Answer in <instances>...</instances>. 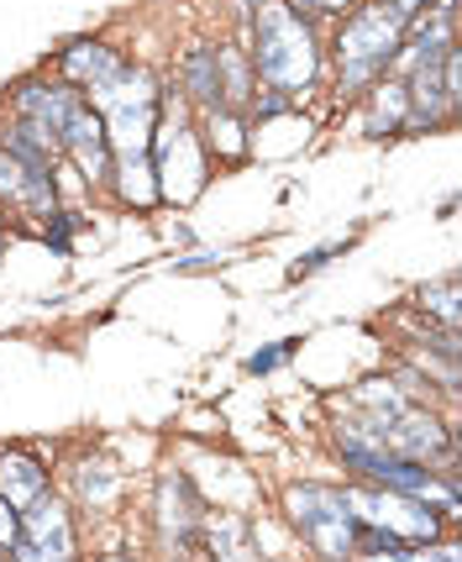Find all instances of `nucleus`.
<instances>
[{
	"label": "nucleus",
	"mask_w": 462,
	"mask_h": 562,
	"mask_svg": "<svg viewBox=\"0 0 462 562\" xmlns=\"http://www.w3.org/2000/svg\"><path fill=\"white\" fill-rule=\"evenodd\" d=\"M58 64H64L74 90H95L100 79H111V74L122 69V53L105 48V43H69V53Z\"/></svg>",
	"instance_id": "nucleus-10"
},
{
	"label": "nucleus",
	"mask_w": 462,
	"mask_h": 562,
	"mask_svg": "<svg viewBox=\"0 0 462 562\" xmlns=\"http://www.w3.org/2000/svg\"><path fill=\"white\" fill-rule=\"evenodd\" d=\"M158 515H164V531H169L173 541H195V531L205 526L200 499L184 473H164V484H158Z\"/></svg>",
	"instance_id": "nucleus-7"
},
{
	"label": "nucleus",
	"mask_w": 462,
	"mask_h": 562,
	"mask_svg": "<svg viewBox=\"0 0 462 562\" xmlns=\"http://www.w3.org/2000/svg\"><path fill=\"white\" fill-rule=\"evenodd\" d=\"M184 90H190V100L205 105V111L226 105V95H221V53L216 48H195L184 58Z\"/></svg>",
	"instance_id": "nucleus-12"
},
{
	"label": "nucleus",
	"mask_w": 462,
	"mask_h": 562,
	"mask_svg": "<svg viewBox=\"0 0 462 562\" xmlns=\"http://www.w3.org/2000/svg\"><path fill=\"white\" fill-rule=\"evenodd\" d=\"M405 111H410L405 85H379V90H373V132H394V126H405Z\"/></svg>",
	"instance_id": "nucleus-13"
},
{
	"label": "nucleus",
	"mask_w": 462,
	"mask_h": 562,
	"mask_svg": "<svg viewBox=\"0 0 462 562\" xmlns=\"http://www.w3.org/2000/svg\"><path fill=\"white\" fill-rule=\"evenodd\" d=\"M294 347L300 342H273V347H263V352H252V358H247V373H273L279 363L294 358Z\"/></svg>",
	"instance_id": "nucleus-19"
},
{
	"label": "nucleus",
	"mask_w": 462,
	"mask_h": 562,
	"mask_svg": "<svg viewBox=\"0 0 462 562\" xmlns=\"http://www.w3.org/2000/svg\"><path fill=\"white\" fill-rule=\"evenodd\" d=\"M252 64L273 90H305L320 69L316 37H311V22L294 11V5H263L258 11V43H252Z\"/></svg>",
	"instance_id": "nucleus-1"
},
{
	"label": "nucleus",
	"mask_w": 462,
	"mask_h": 562,
	"mask_svg": "<svg viewBox=\"0 0 462 562\" xmlns=\"http://www.w3.org/2000/svg\"><path fill=\"white\" fill-rule=\"evenodd\" d=\"M58 137H64V153H69L79 173H84V184H105L111 173H116V158H111V132H105V116H100L95 105H74L69 122L58 126Z\"/></svg>",
	"instance_id": "nucleus-5"
},
{
	"label": "nucleus",
	"mask_w": 462,
	"mask_h": 562,
	"mask_svg": "<svg viewBox=\"0 0 462 562\" xmlns=\"http://www.w3.org/2000/svg\"><path fill=\"white\" fill-rule=\"evenodd\" d=\"M16 537H22V515L11 499H0V547H11Z\"/></svg>",
	"instance_id": "nucleus-20"
},
{
	"label": "nucleus",
	"mask_w": 462,
	"mask_h": 562,
	"mask_svg": "<svg viewBox=\"0 0 462 562\" xmlns=\"http://www.w3.org/2000/svg\"><path fill=\"white\" fill-rule=\"evenodd\" d=\"M399 48H405V11H394V5H363V11H352L337 37L341 95L368 90L394 64Z\"/></svg>",
	"instance_id": "nucleus-2"
},
{
	"label": "nucleus",
	"mask_w": 462,
	"mask_h": 562,
	"mask_svg": "<svg viewBox=\"0 0 462 562\" xmlns=\"http://www.w3.org/2000/svg\"><path fill=\"white\" fill-rule=\"evenodd\" d=\"M43 490H48V473L32 463V458H22V452H5V458H0V499H11V505L22 510V505H32Z\"/></svg>",
	"instance_id": "nucleus-11"
},
{
	"label": "nucleus",
	"mask_w": 462,
	"mask_h": 562,
	"mask_svg": "<svg viewBox=\"0 0 462 562\" xmlns=\"http://www.w3.org/2000/svg\"><path fill=\"white\" fill-rule=\"evenodd\" d=\"M311 5H316V11H341L347 0H311Z\"/></svg>",
	"instance_id": "nucleus-23"
},
{
	"label": "nucleus",
	"mask_w": 462,
	"mask_h": 562,
	"mask_svg": "<svg viewBox=\"0 0 462 562\" xmlns=\"http://www.w3.org/2000/svg\"><path fill=\"white\" fill-rule=\"evenodd\" d=\"M211 147H216L221 158H243V126L232 116V105L211 111Z\"/></svg>",
	"instance_id": "nucleus-15"
},
{
	"label": "nucleus",
	"mask_w": 462,
	"mask_h": 562,
	"mask_svg": "<svg viewBox=\"0 0 462 562\" xmlns=\"http://www.w3.org/2000/svg\"><path fill=\"white\" fill-rule=\"evenodd\" d=\"M0 147H5L11 158H22L26 169H53V164H58V153H64V137H58L53 126L22 116V122L0 137Z\"/></svg>",
	"instance_id": "nucleus-9"
},
{
	"label": "nucleus",
	"mask_w": 462,
	"mask_h": 562,
	"mask_svg": "<svg viewBox=\"0 0 462 562\" xmlns=\"http://www.w3.org/2000/svg\"><path fill=\"white\" fill-rule=\"evenodd\" d=\"M290 520L300 526V537L311 541L316 552H326V558H347L358 547V515H352L341 490H326V484L290 490Z\"/></svg>",
	"instance_id": "nucleus-3"
},
{
	"label": "nucleus",
	"mask_w": 462,
	"mask_h": 562,
	"mask_svg": "<svg viewBox=\"0 0 462 562\" xmlns=\"http://www.w3.org/2000/svg\"><path fill=\"white\" fill-rule=\"evenodd\" d=\"M22 537L32 541L37 558H74V531H69V510L53 499L48 490L37 494L32 505H22Z\"/></svg>",
	"instance_id": "nucleus-6"
},
{
	"label": "nucleus",
	"mask_w": 462,
	"mask_h": 562,
	"mask_svg": "<svg viewBox=\"0 0 462 562\" xmlns=\"http://www.w3.org/2000/svg\"><path fill=\"white\" fill-rule=\"evenodd\" d=\"M221 263V252H190V258H179V269H211Z\"/></svg>",
	"instance_id": "nucleus-21"
},
{
	"label": "nucleus",
	"mask_w": 462,
	"mask_h": 562,
	"mask_svg": "<svg viewBox=\"0 0 462 562\" xmlns=\"http://www.w3.org/2000/svg\"><path fill=\"white\" fill-rule=\"evenodd\" d=\"M111 490H116V473H111L105 463H95V468L84 463V468H79V494H84V499H95V505H100V499H111Z\"/></svg>",
	"instance_id": "nucleus-17"
},
{
	"label": "nucleus",
	"mask_w": 462,
	"mask_h": 562,
	"mask_svg": "<svg viewBox=\"0 0 462 562\" xmlns=\"http://www.w3.org/2000/svg\"><path fill=\"white\" fill-rule=\"evenodd\" d=\"M153 158H158V195L173 200V205H190V200L205 190V153H200V137L184 122H164L153 126Z\"/></svg>",
	"instance_id": "nucleus-4"
},
{
	"label": "nucleus",
	"mask_w": 462,
	"mask_h": 562,
	"mask_svg": "<svg viewBox=\"0 0 462 562\" xmlns=\"http://www.w3.org/2000/svg\"><path fill=\"white\" fill-rule=\"evenodd\" d=\"M420 311H426V316H437L447 331H458V279L426 284V290H420Z\"/></svg>",
	"instance_id": "nucleus-14"
},
{
	"label": "nucleus",
	"mask_w": 462,
	"mask_h": 562,
	"mask_svg": "<svg viewBox=\"0 0 462 562\" xmlns=\"http://www.w3.org/2000/svg\"><path fill=\"white\" fill-rule=\"evenodd\" d=\"M26 164L22 158H11V153H5V147H0V195L11 200V205H16V200H22V184H26Z\"/></svg>",
	"instance_id": "nucleus-18"
},
{
	"label": "nucleus",
	"mask_w": 462,
	"mask_h": 562,
	"mask_svg": "<svg viewBox=\"0 0 462 562\" xmlns=\"http://www.w3.org/2000/svg\"><path fill=\"white\" fill-rule=\"evenodd\" d=\"M390 5H394V11H405V16H420L431 0H390Z\"/></svg>",
	"instance_id": "nucleus-22"
},
{
	"label": "nucleus",
	"mask_w": 462,
	"mask_h": 562,
	"mask_svg": "<svg viewBox=\"0 0 462 562\" xmlns=\"http://www.w3.org/2000/svg\"><path fill=\"white\" fill-rule=\"evenodd\" d=\"M211 541H216V552H226V558H252V531H247L243 520H221L216 531H211Z\"/></svg>",
	"instance_id": "nucleus-16"
},
{
	"label": "nucleus",
	"mask_w": 462,
	"mask_h": 562,
	"mask_svg": "<svg viewBox=\"0 0 462 562\" xmlns=\"http://www.w3.org/2000/svg\"><path fill=\"white\" fill-rule=\"evenodd\" d=\"M79 100H84V95H79L74 85H43V79H26L22 90H16V111L58 132V126L69 122V111L79 105Z\"/></svg>",
	"instance_id": "nucleus-8"
}]
</instances>
